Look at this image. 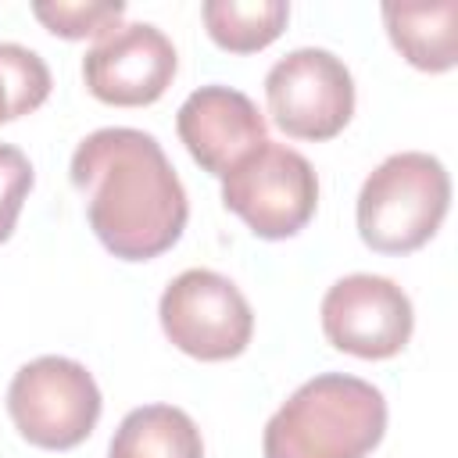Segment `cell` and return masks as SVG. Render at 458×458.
Returning <instances> with one entry per match:
<instances>
[{
  "instance_id": "6da1fadb",
  "label": "cell",
  "mask_w": 458,
  "mask_h": 458,
  "mask_svg": "<svg viewBox=\"0 0 458 458\" xmlns=\"http://www.w3.org/2000/svg\"><path fill=\"white\" fill-rule=\"evenodd\" d=\"M72 182L86 197L97 240L122 261H150L186 229V190L161 143L143 129L89 132L72 154Z\"/></svg>"
},
{
  "instance_id": "7a4b0ae2",
  "label": "cell",
  "mask_w": 458,
  "mask_h": 458,
  "mask_svg": "<svg viewBox=\"0 0 458 458\" xmlns=\"http://www.w3.org/2000/svg\"><path fill=\"white\" fill-rule=\"evenodd\" d=\"M386 429L383 394L347 372L301 383L268 419L265 458H365Z\"/></svg>"
},
{
  "instance_id": "3957f363",
  "label": "cell",
  "mask_w": 458,
  "mask_h": 458,
  "mask_svg": "<svg viewBox=\"0 0 458 458\" xmlns=\"http://www.w3.org/2000/svg\"><path fill=\"white\" fill-rule=\"evenodd\" d=\"M451 175L426 150L390 154L369 172L358 193V233L379 254L419 250L444 222Z\"/></svg>"
},
{
  "instance_id": "277c9868",
  "label": "cell",
  "mask_w": 458,
  "mask_h": 458,
  "mask_svg": "<svg viewBox=\"0 0 458 458\" xmlns=\"http://www.w3.org/2000/svg\"><path fill=\"white\" fill-rule=\"evenodd\" d=\"M7 411L29 444L68 451L93 433L100 419V390L86 365L43 354L14 372L7 386Z\"/></svg>"
},
{
  "instance_id": "5b68a950",
  "label": "cell",
  "mask_w": 458,
  "mask_h": 458,
  "mask_svg": "<svg viewBox=\"0 0 458 458\" xmlns=\"http://www.w3.org/2000/svg\"><path fill=\"white\" fill-rule=\"evenodd\" d=\"M222 204L240 215L254 236L286 240L311 222L318 175L301 150L265 140L222 179Z\"/></svg>"
},
{
  "instance_id": "8992f818",
  "label": "cell",
  "mask_w": 458,
  "mask_h": 458,
  "mask_svg": "<svg viewBox=\"0 0 458 458\" xmlns=\"http://www.w3.org/2000/svg\"><path fill=\"white\" fill-rule=\"evenodd\" d=\"M165 336L190 358L225 361L243 354L254 333V311L240 286L211 268L179 272L157 304Z\"/></svg>"
},
{
  "instance_id": "52a82bcc",
  "label": "cell",
  "mask_w": 458,
  "mask_h": 458,
  "mask_svg": "<svg viewBox=\"0 0 458 458\" xmlns=\"http://www.w3.org/2000/svg\"><path fill=\"white\" fill-rule=\"evenodd\" d=\"M272 122L293 140H333L354 114V79L322 47H297L265 75Z\"/></svg>"
},
{
  "instance_id": "ba28073f",
  "label": "cell",
  "mask_w": 458,
  "mask_h": 458,
  "mask_svg": "<svg viewBox=\"0 0 458 458\" xmlns=\"http://www.w3.org/2000/svg\"><path fill=\"white\" fill-rule=\"evenodd\" d=\"M415 315L408 293L372 272L336 279L322 297V333L336 351L354 358H394L411 336Z\"/></svg>"
},
{
  "instance_id": "9c48e42d",
  "label": "cell",
  "mask_w": 458,
  "mask_h": 458,
  "mask_svg": "<svg viewBox=\"0 0 458 458\" xmlns=\"http://www.w3.org/2000/svg\"><path fill=\"white\" fill-rule=\"evenodd\" d=\"M175 47L150 21H129L104 32L82 57L86 89L118 107L154 104L175 75Z\"/></svg>"
},
{
  "instance_id": "30bf717a",
  "label": "cell",
  "mask_w": 458,
  "mask_h": 458,
  "mask_svg": "<svg viewBox=\"0 0 458 458\" xmlns=\"http://www.w3.org/2000/svg\"><path fill=\"white\" fill-rule=\"evenodd\" d=\"M175 129L190 157L218 179H225L250 150H258L268 140V125L258 104L247 93L218 82L200 86L182 100Z\"/></svg>"
},
{
  "instance_id": "8fae6325",
  "label": "cell",
  "mask_w": 458,
  "mask_h": 458,
  "mask_svg": "<svg viewBox=\"0 0 458 458\" xmlns=\"http://www.w3.org/2000/svg\"><path fill=\"white\" fill-rule=\"evenodd\" d=\"M107 458H204V440L182 408L143 404L118 422Z\"/></svg>"
},
{
  "instance_id": "7c38bea8",
  "label": "cell",
  "mask_w": 458,
  "mask_h": 458,
  "mask_svg": "<svg viewBox=\"0 0 458 458\" xmlns=\"http://www.w3.org/2000/svg\"><path fill=\"white\" fill-rule=\"evenodd\" d=\"M454 18L458 4H383V21L394 47L404 54L408 64L422 72H447L454 68Z\"/></svg>"
},
{
  "instance_id": "4fadbf2b",
  "label": "cell",
  "mask_w": 458,
  "mask_h": 458,
  "mask_svg": "<svg viewBox=\"0 0 458 458\" xmlns=\"http://www.w3.org/2000/svg\"><path fill=\"white\" fill-rule=\"evenodd\" d=\"M211 39L233 54H254L268 47L290 18L286 0H208L200 7Z\"/></svg>"
},
{
  "instance_id": "5bb4252c",
  "label": "cell",
  "mask_w": 458,
  "mask_h": 458,
  "mask_svg": "<svg viewBox=\"0 0 458 458\" xmlns=\"http://www.w3.org/2000/svg\"><path fill=\"white\" fill-rule=\"evenodd\" d=\"M47 97H50L47 61L21 43H0V125L36 111Z\"/></svg>"
},
{
  "instance_id": "9a60e30c",
  "label": "cell",
  "mask_w": 458,
  "mask_h": 458,
  "mask_svg": "<svg viewBox=\"0 0 458 458\" xmlns=\"http://www.w3.org/2000/svg\"><path fill=\"white\" fill-rule=\"evenodd\" d=\"M32 14L64 39H82V36H104L118 29V18L125 14V4H36Z\"/></svg>"
},
{
  "instance_id": "2e32d148",
  "label": "cell",
  "mask_w": 458,
  "mask_h": 458,
  "mask_svg": "<svg viewBox=\"0 0 458 458\" xmlns=\"http://www.w3.org/2000/svg\"><path fill=\"white\" fill-rule=\"evenodd\" d=\"M32 165L29 157L11 147V143H0V243L14 233V222L21 215V204L32 190Z\"/></svg>"
}]
</instances>
